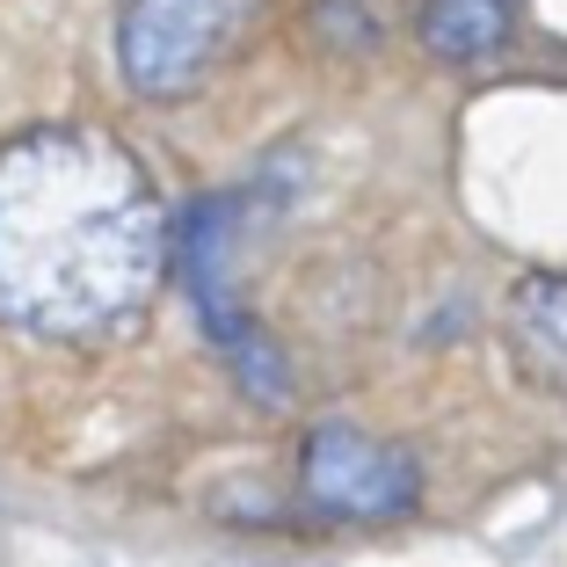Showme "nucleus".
Listing matches in <instances>:
<instances>
[{
    "label": "nucleus",
    "mask_w": 567,
    "mask_h": 567,
    "mask_svg": "<svg viewBox=\"0 0 567 567\" xmlns=\"http://www.w3.org/2000/svg\"><path fill=\"white\" fill-rule=\"evenodd\" d=\"M167 212L146 161L95 124L0 146V320L44 342L110 334L153 299Z\"/></svg>",
    "instance_id": "1"
},
{
    "label": "nucleus",
    "mask_w": 567,
    "mask_h": 567,
    "mask_svg": "<svg viewBox=\"0 0 567 567\" xmlns=\"http://www.w3.org/2000/svg\"><path fill=\"white\" fill-rule=\"evenodd\" d=\"M248 16L255 0H124L117 66L138 95L167 102L212 73V59L248 30Z\"/></svg>",
    "instance_id": "2"
},
{
    "label": "nucleus",
    "mask_w": 567,
    "mask_h": 567,
    "mask_svg": "<svg viewBox=\"0 0 567 567\" xmlns=\"http://www.w3.org/2000/svg\"><path fill=\"white\" fill-rule=\"evenodd\" d=\"M306 495H313V509H328L342 524H379V517L415 509L422 473L408 451L379 444V436L350 430V422H320L306 436Z\"/></svg>",
    "instance_id": "3"
},
{
    "label": "nucleus",
    "mask_w": 567,
    "mask_h": 567,
    "mask_svg": "<svg viewBox=\"0 0 567 567\" xmlns=\"http://www.w3.org/2000/svg\"><path fill=\"white\" fill-rule=\"evenodd\" d=\"M517 22V0H430L422 8V51L444 66H481L495 59Z\"/></svg>",
    "instance_id": "4"
},
{
    "label": "nucleus",
    "mask_w": 567,
    "mask_h": 567,
    "mask_svg": "<svg viewBox=\"0 0 567 567\" xmlns=\"http://www.w3.org/2000/svg\"><path fill=\"white\" fill-rule=\"evenodd\" d=\"M517 342L532 350V364L567 379V284L560 277H538L517 291Z\"/></svg>",
    "instance_id": "5"
}]
</instances>
